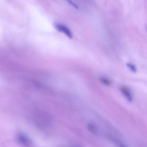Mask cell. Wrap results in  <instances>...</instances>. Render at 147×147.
<instances>
[{
	"mask_svg": "<svg viewBox=\"0 0 147 147\" xmlns=\"http://www.w3.org/2000/svg\"><path fill=\"white\" fill-rule=\"evenodd\" d=\"M121 93L127 100L130 102L133 100V94L130 88L125 86H122L120 88Z\"/></svg>",
	"mask_w": 147,
	"mask_h": 147,
	"instance_id": "obj_1",
	"label": "cell"
},
{
	"mask_svg": "<svg viewBox=\"0 0 147 147\" xmlns=\"http://www.w3.org/2000/svg\"><path fill=\"white\" fill-rule=\"evenodd\" d=\"M55 28L58 31L64 33L70 39L72 38V33L69 29L67 26L61 24H57L55 25Z\"/></svg>",
	"mask_w": 147,
	"mask_h": 147,
	"instance_id": "obj_2",
	"label": "cell"
},
{
	"mask_svg": "<svg viewBox=\"0 0 147 147\" xmlns=\"http://www.w3.org/2000/svg\"><path fill=\"white\" fill-rule=\"evenodd\" d=\"M23 134L18 135V140L20 143L25 145H29L30 141L27 136Z\"/></svg>",
	"mask_w": 147,
	"mask_h": 147,
	"instance_id": "obj_3",
	"label": "cell"
},
{
	"mask_svg": "<svg viewBox=\"0 0 147 147\" xmlns=\"http://www.w3.org/2000/svg\"><path fill=\"white\" fill-rule=\"evenodd\" d=\"M87 128L90 131L94 134H96L97 132V128L92 124H88Z\"/></svg>",
	"mask_w": 147,
	"mask_h": 147,
	"instance_id": "obj_4",
	"label": "cell"
},
{
	"mask_svg": "<svg viewBox=\"0 0 147 147\" xmlns=\"http://www.w3.org/2000/svg\"><path fill=\"white\" fill-rule=\"evenodd\" d=\"M100 80L103 84L106 85H109L111 84V82L110 80L107 78L102 77L101 78Z\"/></svg>",
	"mask_w": 147,
	"mask_h": 147,
	"instance_id": "obj_5",
	"label": "cell"
},
{
	"mask_svg": "<svg viewBox=\"0 0 147 147\" xmlns=\"http://www.w3.org/2000/svg\"><path fill=\"white\" fill-rule=\"evenodd\" d=\"M127 66L128 67L131 71L132 72H135L137 71L136 66L133 64L131 63H128L126 64Z\"/></svg>",
	"mask_w": 147,
	"mask_h": 147,
	"instance_id": "obj_6",
	"label": "cell"
},
{
	"mask_svg": "<svg viewBox=\"0 0 147 147\" xmlns=\"http://www.w3.org/2000/svg\"><path fill=\"white\" fill-rule=\"evenodd\" d=\"M112 140H113V141H114L115 143H116V144L118 145L119 147H126L124 144H123L122 143L120 142L117 141L114 139H113Z\"/></svg>",
	"mask_w": 147,
	"mask_h": 147,
	"instance_id": "obj_7",
	"label": "cell"
},
{
	"mask_svg": "<svg viewBox=\"0 0 147 147\" xmlns=\"http://www.w3.org/2000/svg\"><path fill=\"white\" fill-rule=\"evenodd\" d=\"M68 2L70 4L72 5V6H73L74 7L76 8V9H78L79 8V7H78V6L77 5H76V4H75L74 3L71 2V1H68Z\"/></svg>",
	"mask_w": 147,
	"mask_h": 147,
	"instance_id": "obj_8",
	"label": "cell"
},
{
	"mask_svg": "<svg viewBox=\"0 0 147 147\" xmlns=\"http://www.w3.org/2000/svg\"></svg>",
	"mask_w": 147,
	"mask_h": 147,
	"instance_id": "obj_9",
	"label": "cell"
}]
</instances>
